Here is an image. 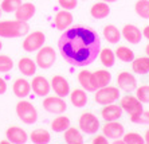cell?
Instances as JSON below:
<instances>
[{"label":"cell","instance_id":"obj_15","mask_svg":"<svg viewBox=\"0 0 149 144\" xmlns=\"http://www.w3.org/2000/svg\"><path fill=\"white\" fill-rule=\"evenodd\" d=\"M51 89L55 92V94L65 99L70 94V85L65 77L62 75H54L51 80Z\"/></svg>","mask_w":149,"mask_h":144},{"label":"cell","instance_id":"obj_41","mask_svg":"<svg viewBox=\"0 0 149 144\" xmlns=\"http://www.w3.org/2000/svg\"><path fill=\"white\" fill-rule=\"evenodd\" d=\"M142 36H145V38L149 41V26H146V27L142 30Z\"/></svg>","mask_w":149,"mask_h":144},{"label":"cell","instance_id":"obj_20","mask_svg":"<svg viewBox=\"0 0 149 144\" xmlns=\"http://www.w3.org/2000/svg\"><path fill=\"white\" fill-rule=\"evenodd\" d=\"M35 12H36V7L32 3H30V1L22 3L20 7L15 11V18L22 22H28L30 19H32Z\"/></svg>","mask_w":149,"mask_h":144},{"label":"cell","instance_id":"obj_28","mask_svg":"<svg viewBox=\"0 0 149 144\" xmlns=\"http://www.w3.org/2000/svg\"><path fill=\"white\" fill-rule=\"evenodd\" d=\"M69 127H70V119L66 116H58L51 121V129L54 132H58V134L65 132Z\"/></svg>","mask_w":149,"mask_h":144},{"label":"cell","instance_id":"obj_30","mask_svg":"<svg viewBox=\"0 0 149 144\" xmlns=\"http://www.w3.org/2000/svg\"><path fill=\"white\" fill-rule=\"evenodd\" d=\"M116 57L122 62H132L134 59V53L132 49H129L126 46H118L117 50L114 51Z\"/></svg>","mask_w":149,"mask_h":144},{"label":"cell","instance_id":"obj_16","mask_svg":"<svg viewBox=\"0 0 149 144\" xmlns=\"http://www.w3.org/2000/svg\"><path fill=\"white\" fill-rule=\"evenodd\" d=\"M6 137L7 140L12 144H26L28 140V134L23 128L19 127H10L6 131Z\"/></svg>","mask_w":149,"mask_h":144},{"label":"cell","instance_id":"obj_23","mask_svg":"<svg viewBox=\"0 0 149 144\" xmlns=\"http://www.w3.org/2000/svg\"><path fill=\"white\" fill-rule=\"evenodd\" d=\"M70 101L75 108H83L89 101L86 90L83 89H74L73 92H70Z\"/></svg>","mask_w":149,"mask_h":144},{"label":"cell","instance_id":"obj_27","mask_svg":"<svg viewBox=\"0 0 149 144\" xmlns=\"http://www.w3.org/2000/svg\"><path fill=\"white\" fill-rule=\"evenodd\" d=\"M132 69L137 74H148L149 73V57H140L132 61Z\"/></svg>","mask_w":149,"mask_h":144},{"label":"cell","instance_id":"obj_38","mask_svg":"<svg viewBox=\"0 0 149 144\" xmlns=\"http://www.w3.org/2000/svg\"><path fill=\"white\" fill-rule=\"evenodd\" d=\"M134 124H149V112H144L140 115V117L134 121Z\"/></svg>","mask_w":149,"mask_h":144},{"label":"cell","instance_id":"obj_13","mask_svg":"<svg viewBox=\"0 0 149 144\" xmlns=\"http://www.w3.org/2000/svg\"><path fill=\"white\" fill-rule=\"evenodd\" d=\"M117 85L118 89L130 93V92H134L137 89V80L133 74L128 73V71H122L117 77Z\"/></svg>","mask_w":149,"mask_h":144},{"label":"cell","instance_id":"obj_19","mask_svg":"<svg viewBox=\"0 0 149 144\" xmlns=\"http://www.w3.org/2000/svg\"><path fill=\"white\" fill-rule=\"evenodd\" d=\"M122 108L121 105H116V104H109L101 110V117L105 121H117L118 119L122 117Z\"/></svg>","mask_w":149,"mask_h":144},{"label":"cell","instance_id":"obj_48","mask_svg":"<svg viewBox=\"0 0 149 144\" xmlns=\"http://www.w3.org/2000/svg\"><path fill=\"white\" fill-rule=\"evenodd\" d=\"M1 12H3V11H1V7H0V16H1Z\"/></svg>","mask_w":149,"mask_h":144},{"label":"cell","instance_id":"obj_39","mask_svg":"<svg viewBox=\"0 0 149 144\" xmlns=\"http://www.w3.org/2000/svg\"><path fill=\"white\" fill-rule=\"evenodd\" d=\"M91 144H109V141H108V137L106 136H104V135H97V136L93 137Z\"/></svg>","mask_w":149,"mask_h":144},{"label":"cell","instance_id":"obj_47","mask_svg":"<svg viewBox=\"0 0 149 144\" xmlns=\"http://www.w3.org/2000/svg\"><path fill=\"white\" fill-rule=\"evenodd\" d=\"M1 49H3V43L0 42V51H1Z\"/></svg>","mask_w":149,"mask_h":144},{"label":"cell","instance_id":"obj_14","mask_svg":"<svg viewBox=\"0 0 149 144\" xmlns=\"http://www.w3.org/2000/svg\"><path fill=\"white\" fill-rule=\"evenodd\" d=\"M121 35L130 45H137L142 39V31L134 24H125L124 28L121 30Z\"/></svg>","mask_w":149,"mask_h":144},{"label":"cell","instance_id":"obj_21","mask_svg":"<svg viewBox=\"0 0 149 144\" xmlns=\"http://www.w3.org/2000/svg\"><path fill=\"white\" fill-rule=\"evenodd\" d=\"M36 67H38L36 62L32 61L31 58H28V57H23L17 62V69L24 77H32L36 71Z\"/></svg>","mask_w":149,"mask_h":144},{"label":"cell","instance_id":"obj_45","mask_svg":"<svg viewBox=\"0 0 149 144\" xmlns=\"http://www.w3.org/2000/svg\"><path fill=\"white\" fill-rule=\"evenodd\" d=\"M0 144H12L11 141H8V140H1L0 141Z\"/></svg>","mask_w":149,"mask_h":144},{"label":"cell","instance_id":"obj_26","mask_svg":"<svg viewBox=\"0 0 149 144\" xmlns=\"http://www.w3.org/2000/svg\"><path fill=\"white\" fill-rule=\"evenodd\" d=\"M63 134H65V141H66V144H83L82 131L78 129V128L69 127Z\"/></svg>","mask_w":149,"mask_h":144},{"label":"cell","instance_id":"obj_31","mask_svg":"<svg viewBox=\"0 0 149 144\" xmlns=\"http://www.w3.org/2000/svg\"><path fill=\"white\" fill-rule=\"evenodd\" d=\"M136 14L142 19H149V0H137L134 6Z\"/></svg>","mask_w":149,"mask_h":144},{"label":"cell","instance_id":"obj_10","mask_svg":"<svg viewBox=\"0 0 149 144\" xmlns=\"http://www.w3.org/2000/svg\"><path fill=\"white\" fill-rule=\"evenodd\" d=\"M31 89L36 96H39V97H46V96L50 94L51 82L46 77H43V75H35L31 82Z\"/></svg>","mask_w":149,"mask_h":144},{"label":"cell","instance_id":"obj_34","mask_svg":"<svg viewBox=\"0 0 149 144\" xmlns=\"http://www.w3.org/2000/svg\"><path fill=\"white\" fill-rule=\"evenodd\" d=\"M14 69V61L12 58L4 54H0V73H8Z\"/></svg>","mask_w":149,"mask_h":144},{"label":"cell","instance_id":"obj_50","mask_svg":"<svg viewBox=\"0 0 149 144\" xmlns=\"http://www.w3.org/2000/svg\"><path fill=\"white\" fill-rule=\"evenodd\" d=\"M83 1H85V0H83Z\"/></svg>","mask_w":149,"mask_h":144},{"label":"cell","instance_id":"obj_37","mask_svg":"<svg viewBox=\"0 0 149 144\" xmlns=\"http://www.w3.org/2000/svg\"><path fill=\"white\" fill-rule=\"evenodd\" d=\"M58 4L63 8V10L71 11V10H75L77 8L78 0H58Z\"/></svg>","mask_w":149,"mask_h":144},{"label":"cell","instance_id":"obj_43","mask_svg":"<svg viewBox=\"0 0 149 144\" xmlns=\"http://www.w3.org/2000/svg\"><path fill=\"white\" fill-rule=\"evenodd\" d=\"M111 144H125V141H124V140H121V139H117V140H114Z\"/></svg>","mask_w":149,"mask_h":144},{"label":"cell","instance_id":"obj_17","mask_svg":"<svg viewBox=\"0 0 149 144\" xmlns=\"http://www.w3.org/2000/svg\"><path fill=\"white\" fill-rule=\"evenodd\" d=\"M12 92L17 99H26L31 92V82H28L26 78H16L12 85Z\"/></svg>","mask_w":149,"mask_h":144},{"label":"cell","instance_id":"obj_22","mask_svg":"<svg viewBox=\"0 0 149 144\" xmlns=\"http://www.w3.org/2000/svg\"><path fill=\"white\" fill-rule=\"evenodd\" d=\"M109 14H110V7H109V3H105V1L94 3L90 8V15L97 20L108 18Z\"/></svg>","mask_w":149,"mask_h":144},{"label":"cell","instance_id":"obj_3","mask_svg":"<svg viewBox=\"0 0 149 144\" xmlns=\"http://www.w3.org/2000/svg\"><path fill=\"white\" fill-rule=\"evenodd\" d=\"M16 115L22 123L27 124V125L35 124L36 120H38V110H36V108L32 105V102L23 99L16 104Z\"/></svg>","mask_w":149,"mask_h":144},{"label":"cell","instance_id":"obj_40","mask_svg":"<svg viewBox=\"0 0 149 144\" xmlns=\"http://www.w3.org/2000/svg\"><path fill=\"white\" fill-rule=\"evenodd\" d=\"M6 92H7V82H6L3 78L0 77V96L4 94Z\"/></svg>","mask_w":149,"mask_h":144},{"label":"cell","instance_id":"obj_33","mask_svg":"<svg viewBox=\"0 0 149 144\" xmlns=\"http://www.w3.org/2000/svg\"><path fill=\"white\" fill-rule=\"evenodd\" d=\"M20 4L22 0H3L0 7H1V11L6 14H12V12L15 14V11L20 7Z\"/></svg>","mask_w":149,"mask_h":144},{"label":"cell","instance_id":"obj_2","mask_svg":"<svg viewBox=\"0 0 149 144\" xmlns=\"http://www.w3.org/2000/svg\"><path fill=\"white\" fill-rule=\"evenodd\" d=\"M30 32L27 22L22 20H1L0 22V38H20Z\"/></svg>","mask_w":149,"mask_h":144},{"label":"cell","instance_id":"obj_9","mask_svg":"<svg viewBox=\"0 0 149 144\" xmlns=\"http://www.w3.org/2000/svg\"><path fill=\"white\" fill-rule=\"evenodd\" d=\"M78 125H79V129L86 135L97 134L98 129L101 128L100 120L97 119V116H94L93 113H83L82 116L79 117Z\"/></svg>","mask_w":149,"mask_h":144},{"label":"cell","instance_id":"obj_24","mask_svg":"<svg viewBox=\"0 0 149 144\" xmlns=\"http://www.w3.org/2000/svg\"><path fill=\"white\" fill-rule=\"evenodd\" d=\"M102 34H104V38L106 39L109 43H111V45L118 43V42H120V39H121V36H122L121 35V31H120V30H118L114 24L105 26Z\"/></svg>","mask_w":149,"mask_h":144},{"label":"cell","instance_id":"obj_49","mask_svg":"<svg viewBox=\"0 0 149 144\" xmlns=\"http://www.w3.org/2000/svg\"><path fill=\"white\" fill-rule=\"evenodd\" d=\"M144 144H149V143H144Z\"/></svg>","mask_w":149,"mask_h":144},{"label":"cell","instance_id":"obj_5","mask_svg":"<svg viewBox=\"0 0 149 144\" xmlns=\"http://www.w3.org/2000/svg\"><path fill=\"white\" fill-rule=\"evenodd\" d=\"M94 101L100 104V105H109V104H114L120 99V89L114 86H104V88H98L94 92Z\"/></svg>","mask_w":149,"mask_h":144},{"label":"cell","instance_id":"obj_29","mask_svg":"<svg viewBox=\"0 0 149 144\" xmlns=\"http://www.w3.org/2000/svg\"><path fill=\"white\" fill-rule=\"evenodd\" d=\"M100 59H101V63L104 65L105 67H111L114 65V61H116V54L114 51L111 49H102L100 50Z\"/></svg>","mask_w":149,"mask_h":144},{"label":"cell","instance_id":"obj_35","mask_svg":"<svg viewBox=\"0 0 149 144\" xmlns=\"http://www.w3.org/2000/svg\"><path fill=\"white\" fill-rule=\"evenodd\" d=\"M122 140L125 141V144H144L145 143L144 137L140 134H136V132L125 134L124 136H122Z\"/></svg>","mask_w":149,"mask_h":144},{"label":"cell","instance_id":"obj_12","mask_svg":"<svg viewBox=\"0 0 149 144\" xmlns=\"http://www.w3.org/2000/svg\"><path fill=\"white\" fill-rule=\"evenodd\" d=\"M78 82H79V85L83 88V90L90 92V93H94V92L100 88L94 73H91L89 70H82L78 74Z\"/></svg>","mask_w":149,"mask_h":144},{"label":"cell","instance_id":"obj_1","mask_svg":"<svg viewBox=\"0 0 149 144\" xmlns=\"http://www.w3.org/2000/svg\"><path fill=\"white\" fill-rule=\"evenodd\" d=\"M58 49L69 65L79 67L89 66L100 54L101 38L90 27H69L59 36Z\"/></svg>","mask_w":149,"mask_h":144},{"label":"cell","instance_id":"obj_11","mask_svg":"<svg viewBox=\"0 0 149 144\" xmlns=\"http://www.w3.org/2000/svg\"><path fill=\"white\" fill-rule=\"evenodd\" d=\"M102 134L108 139L117 140V139H122V136L125 135V128L122 124L117 121H106V124L102 127Z\"/></svg>","mask_w":149,"mask_h":144},{"label":"cell","instance_id":"obj_18","mask_svg":"<svg viewBox=\"0 0 149 144\" xmlns=\"http://www.w3.org/2000/svg\"><path fill=\"white\" fill-rule=\"evenodd\" d=\"M73 20H74L73 14L70 11L67 10L59 11L58 14L55 15V20H54L55 28L59 30V31H65V30H67L70 26L73 24Z\"/></svg>","mask_w":149,"mask_h":144},{"label":"cell","instance_id":"obj_42","mask_svg":"<svg viewBox=\"0 0 149 144\" xmlns=\"http://www.w3.org/2000/svg\"><path fill=\"white\" fill-rule=\"evenodd\" d=\"M144 140H145V143H149V128L146 129L145 132V136H144Z\"/></svg>","mask_w":149,"mask_h":144},{"label":"cell","instance_id":"obj_6","mask_svg":"<svg viewBox=\"0 0 149 144\" xmlns=\"http://www.w3.org/2000/svg\"><path fill=\"white\" fill-rule=\"evenodd\" d=\"M56 61V53L55 50L50 46H43L38 50L36 53V66L40 69H50Z\"/></svg>","mask_w":149,"mask_h":144},{"label":"cell","instance_id":"obj_8","mask_svg":"<svg viewBox=\"0 0 149 144\" xmlns=\"http://www.w3.org/2000/svg\"><path fill=\"white\" fill-rule=\"evenodd\" d=\"M43 109L52 115H62L63 112H66L67 104L65 99L59 96H46V99L43 100Z\"/></svg>","mask_w":149,"mask_h":144},{"label":"cell","instance_id":"obj_4","mask_svg":"<svg viewBox=\"0 0 149 144\" xmlns=\"http://www.w3.org/2000/svg\"><path fill=\"white\" fill-rule=\"evenodd\" d=\"M120 105H121L122 110L130 116V121L132 123H134L136 120L140 117V115L144 112L142 102L139 101L137 97H134V96H125V97H122Z\"/></svg>","mask_w":149,"mask_h":144},{"label":"cell","instance_id":"obj_7","mask_svg":"<svg viewBox=\"0 0 149 144\" xmlns=\"http://www.w3.org/2000/svg\"><path fill=\"white\" fill-rule=\"evenodd\" d=\"M46 42V35L42 31H32L28 32L23 41V50L27 53H34L38 51L40 47H43Z\"/></svg>","mask_w":149,"mask_h":144},{"label":"cell","instance_id":"obj_36","mask_svg":"<svg viewBox=\"0 0 149 144\" xmlns=\"http://www.w3.org/2000/svg\"><path fill=\"white\" fill-rule=\"evenodd\" d=\"M136 97L142 104L149 102V85H141L140 88L136 89Z\"/></svg>","mask_w":149,"mask_h":144},{"label":"cell","instance_id":"obj_32","mask_svg":"<svg viewBox=\"0 0 149 144\" xmlns=\"http://www.w3.org/2000/svg\"><path fill=\"white\" fill-rule=\"evenodd\" d=\"M94 75H95V80H97V84L100 88L108 86L111 81V74L108 70H97L94 73Z\"/></svg>","mask_w":149,"mask_h":144},{"label":"cell","instance_id":"obj_44","mask_svg":"<svg viewBox=\"0 0 149 144\" xmlns=\"http://www.w3.org/2000/svg\"><path fill=\"white\" fill-rule=\"evenodd\" d=\"M101 1H105V3H116L117 0H101Z\"/></svg>","mask_w":149,"mask_h":144},{"label":"cell","instance_id":"obj_25","mask_svg":"<svg viewBox=\"0 0 149 144\" xmlns=\"http://www.w3.org/2000/svg\"><path fill=\"white\" fill-rule=\"evenodd\" d=\"M30 140L34 144H49L51 140V135L49 131L43 129V128H38L30 134Z\"/></svg>","mask_w":149,"mask_h":144},{"label":"cell","instance_id":"obj_46","mask_svg":"<svg viewBox=\"0 0 149 144\" xmlns=\"http://www.w3.org/2000/svg\"><path fill=\"white\" fill-rule=\"evenodd\" d=\"M145 53H146V55L149 57V43L146 45V47H145Z\"/></svg>","mask_w":149,"mask_h":144}]
</instances>
